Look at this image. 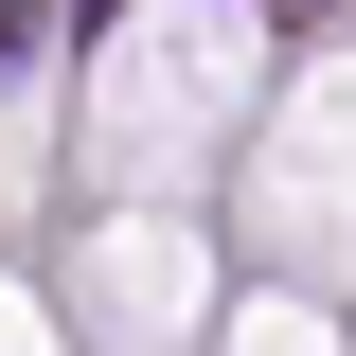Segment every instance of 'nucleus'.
<instances>
[{"mask_svg": "<svg viewBox=\"0 0 356 356\" xmlns=\"http://www.w3.org/2000/svg\"><path fill=\"white\" fill-rule=\"evenodd\" d=\"M89 356H196V250L178 232H107L89 250Z\"/></svg>", "mask_w": 356, "mask_h": 356, "instance_id": "nucleus-1", "label": "nucleus"}, {"mask_svg": "<svg viewBox=\"0 0 356 356\" xmlns=\"http://www.w3.org/2000/svg\"><path fill=\"white\" fill-rule=\"evenodd\" d=\"M54 72V0H0V89H36Z\"/></svg>", "mask_w": 356, "mask_h": 356, "instance_id": "nucleus-2", "label": "nucleus"}, {"mask_svg": "<svg viewBox=\"0 0 356 356\" xmlns=\"http://www.w3.org/2000/svg\"><path fill=\"white\" fill-rule=\"evenodd\" d=\"M303 18H321V0H303Z\"/></svg>", "mask_w": 356, "mask_h": 356, "instance_id": "nucleus-3", "label": "nucleus"}]
</instances>
